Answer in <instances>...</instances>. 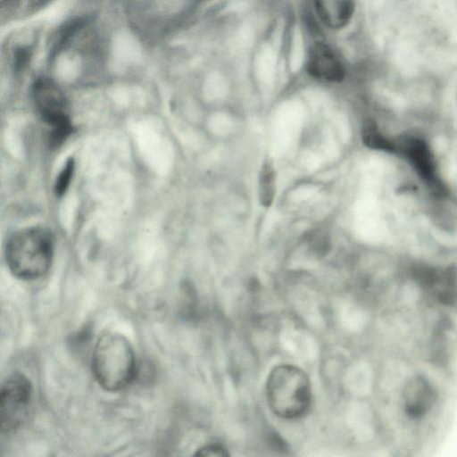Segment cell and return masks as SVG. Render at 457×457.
<instances>
[{
  "instance_id": "obj_4",
  "label": "cell",
  "mask_w": 457,
  "mask_h": 457,
  "mask_svg": "<svg viewBox=\"0 0 457 457\" xmlns=\"http://www.w3.org/2000/svg\"><path fill=\"white\" fill-rule=\"evenodd\" d=\"M400 153L411 165L429 193L437 200L450 197L449 188L438 171L434 154L428 144L418 137H405L395 144Z\"/></svg>"
},
{
  "instance_id": "obj_17",
  "label": "cell",
  "mask_w": 457,
  "mask_h": 457,
  "mask_svg": "<svg viewBox=\"0 0 457 457\" xmlns=\"http://www.w3.org/2000/svg\"><path fill=\"white\" fill-rule=\"evenodd\" d=\"M403 269H402V270H403ZM401 270H400V271H401ZM400 271H399V272H400ZM399 272H398V273H399ZM398 273H397V274H398ZM397 274H396V275H397ZM396 275H395V276H396ZM395 277H394V278H395ZM393 278H392V279H393ZM392 279H391V280H392ZM391 280H390V281H391ZM390 281H389V282H390ZM389 282H388V283H389ZM388 283H387V284H388ZM387 284H386V285H387ZM386 286H385V287H386ZM384 287H383V288H384ZM383 288H382V289H383Z\"/></svg>"
},
{
  "instance_id": "obj_1",
  "label": "cell",
  "mask_w": 457,
  "mask_h": 457,
  "mask_svg": "<svg viewBox=\"0 0 457 457\" xmlns=\"http://www.w3.org/2000/svg\"><path fill=\"white\" fill-rule=\"evenodd\" d=\"M53 255V237L49 231L39 227L15 232L6 245L9 270L22 280H34L44 276L51 267Z\"/></svg>"
},
{
  "instance_id": "obj_9",
  "label": "cell",
  "mask_w": 457,
  "mask_h": 457,
  "mask_svg": "<svg viewBox=\"0 0 457 457\" xmlns=\"http://www.w3.org/2000/svg\"><path fill=\"white\" fill-rule=\"evenodd\" d=\"M314 8L320 21L331 29L344 28L350 21L354 4L349 0H320Z\"/></svg>"
},
{
  "instance_id": "obj_12",
  "label": "cell",
  "mask_w": 457,
  "mask_h": 457,
  "mask_svg": "<svg viewBox=\"0 0 457 457\" xmlns=\"http://www.w3.org/2000/svg\"><path fill=\"white\" fill-rule=\"evenodd\" d=\"M85 20L81 18L71 20V21H68L63 25L62 29H59L58 34L56 36V40L52 48V54L55 55L59 51H61L63 46L70 41L71 37L76 34V32L83 27L85 24Z\"/></svg>"
},
{
  "instance_id": "obj_7",
  "label": "cell",
  "mask_w": 457,
  "mask_h": 457,
  "mask_svg": "<svg viewBox=\"0 0 457 457\" xmlns=\"http://www.w3.org/2000/svg\"><path fill=\"white\" fill-rule=\"evenodd\" d=\"M402 396L405 414L410 419L420 420L433 407L436 394L433 385L426 377L416 375L406 382Z\"/></svg>"
},
{
  "instance_id": "obj_13",
  "label": "cell",
  "mask_w": 457,
  "mask_h": 457,
  "mask_svg": "<svg viewBox=\"0 0 457 457\" xmlns=\"http://www.w3.org/2000/svg\"><path fill=\"white\" fill-rule=\"evenodd\" d=\"M74 159L70 157L54 182V191L56 196H62L67 190L74 172Z\"/></svg>"
},
{
  "instance_id": "obj_3",
  "label": "cell",
  "mask_w": 457,
  "mask_h": 457,
  "mask_svg": "<svg viewBox=\"0 0 457 457\" xmlns=\"http://www.w3.org/2000/svg\"><path fill=\"white\" fill-rule=\"evenodd\" d=\"M92 370L99 385L107 391H118L128 386L137 370L128 339L114 332L103 334L94 348Z\"/></svg>"
},
{
  "instance_id": "obj_5",
  "label": "cell",
  "mask_w": 457,
  "mask_h": 457,
  "mask_svg": "<svg viewBox=\"0 0 457 457\" xmlns=\"http://www.w3.org/2000/svg\"><path fill=\"white\" fill-rule=\"evenodd\" d=\"M32 397L29 380L18 372L10 375L1 388V427L3 432L15 429L24 420Z\"/></svg>"
},
{
  "instance_id": "obj_11",
  "label": "cell",
  "mask_w": 457,
  "mask_h": 457,
  "mask_svg": "<svg viewBox=\"0 0 457 457\" xmlns=\"http://www.w3.org/2000/svg\"><path fill=\"white\" fill-rule=\"evenodd\" d=\"M276 188V172L272 164L266 161L260 170L259 200L262 205L269 207L273 201Z\"/></svg>"
},
{
  "instance_id": "obj_14",
  "label": "cell",
  "mask_w": 457,
  "mask_h": 457,
  "mask_svg": "<svg viewBox=\"0 0 457 457\" xmlns=\"http://www.w3.org/2000/svg\"><path fill=\"white\" fill-rule=\"evenodd\" d=\"M193 457H230V455L222 445L210 444L200 448Z\"/></svg>"
},
{
  "instance_id": "obj_8",
  "label": "cell",
  "mask_w": 457,
  "mask_h": 457,
  "mask_svg": "<svg viewBox=\"0 0 457 457\" xmlns=\"http://www.w3.org/2000/svg\"><path fill=\"white\" fill-rule=\"evenodd\" d=\"M307 71L313 78L326 82L338 83L345 77L343 64L333 50L322 42H316L310 48Z\"/></svg>"
},
{
  "instance_id": "obj_6",
  "label": "cell",
  "mask_w": 457,
  "mask_h": 457,
  "mask_svg": "<svg viewBox=\"0 0 457 457\" xmlns=\"http://www.w3.org/2000/svg\"><path fill=\"white\" fill-rule=\"evenodd\" d=\"M32 96L42 120L52 129H72L66 112L67 98L53 79L37 78L32 85Z\"/></svg>"
},
{
  "instance_id": "obj_15",
  "label": "cell",
  "mask_w": 457,
  "mask_h": 457,
  "mask_svg": "<svg viewBox=\"0 0 457 457\" xmlns=\"http://www.w3.org/2000/svg\"><path fill=\"white\" fill-rule=\"evenodd\" d=\"M30 51L28 47H19L14 53V71H21L29 62Z\"/></svg>"
},
{
  "instance_id": "obj_16",
  "label": "cell",
  "mask_w": 457,
  "mask_h": 457,
  "mask_svg": "<svg viewBox=\"0 0 457 457\" xmlns=\"http://www.w3.org/2000/svg\"><path fill=\"white\" fill-rule=\"evenodd\" d=\"M312 250L317 254H324L328 252L329 243L324 235L314 234L310 239Z\"/></svg>"
},
{
  "instance_id": "obj_10",
  "label": "cell",
  "mask_w": 457,
  "mask_h": 457,
  "mask_svg": "<svg viewBox=\"0 0 457 457\" xmlns=\"http://www.w3.org/2000/svg\"><path fill=\"white\" fill-rule=\"evenodd\" d=\"M361 137L363 143L371 149L396 153L395 143L386 137L371 120H367L363 123Z\"/></svg>"
},
{
  "instance_id": "obj_2",
  "label": "cell",
  "mask_w": 457,
  "mask_h": 457,
  "mask_svg": "<svg viewBox=\"0 0 457 457\" xmlns=\"http://www.w3.org/2000/svg\"><path fill=\"white\" fill-rule=\"evenodd\" d=\"M266 398L270 409L278 417L285 420L302 418L312 404L310 380L295 366H277L268 377Z\"/></svg>"
}]
</instances>
